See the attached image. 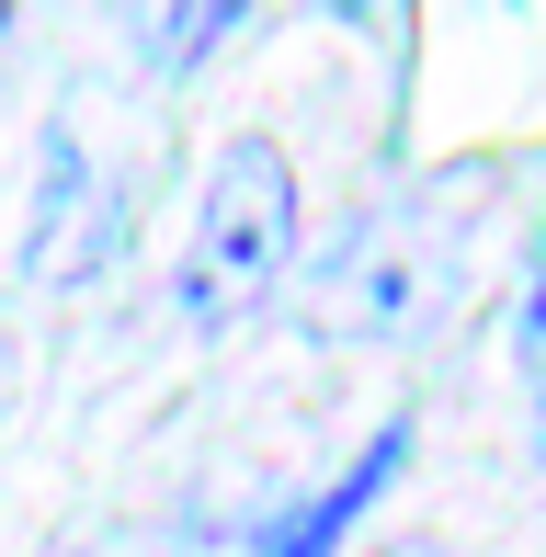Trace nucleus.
Returning a JSON list of instances; mask_svg holds the SVG:
<instances>
[{
    "mask_svg": "<svg viewBox=\"0 0 546 557\" xmlns=\"http://www.w3.org/2000/svg\"><path fill=\"white\" fill-rule=\"evenodd\" d=\"M456 262H467L456 194H399L319 250V273L296 285V319H308V342H399L467 285Z\"/></svg>",
    "mask_w": 546,
    "mask_h": 557,
    "instance_id": "1",
    "label": "nucleus"
},
{
    "mask_svg": "<svg viewBox=\"0 0 546 557\" xmlns=\"http://www.w3.org/2000/svg\"><path fill=\"white\" fill-rule=\"evenodd\" d=\"M296 273V160L273 137H228L206 171V206H194V250H183V319L194 331H228L239 308H262Z\"/></svg>",
    "mask_w": 546,
    "mask_h": 557,
    "instance_id": "2",
    "label": "nucleus"
},
{
    "mask_svg": "<svg viewBox=\"0 0 546 557\" xmlns=\"http://www.w3.org/2000/svg\"><path fill=\"white\" fill-rule=\"evenodd\" d=\"M399 455H410V421H387V433L364 444L353 467L331 478V490H308L285 523H262V557H342V535H353V523L376 512L387 490H399Z\"/></svg>",
    "mask_w": 546,
    "mask_h": 557,
    "instance_id": "3",
    "label": "nucleus"
},
{
    "mask_svg": "<svg viewBox=\"0 0 546 557\" xmlns=\"http://www.w3.org/2000/svg\"><path fill=\"white\" fill-rule=\"evenodd\" d=\"M524 364L546 375V227H535V273H524Z\"/></svg>",
    "mask_w": 546,
    "mask_h": 557,
    "instance_id": "4",
    "label": "nucleus"
},
{
    "mask_svg": "<svg viewBox=\"0 0 546 557\" xmlns=\"http://www.w3.org/2000/svg\"><path fill=\"white\" fill-rule=\"evenodd\" d=\"M535 444H546V398H535Z\"/></svg>",
    "mask_w": 546,
    "mask_h": 557,
    "instance_id": "5",
    "label": "nucleus"
},
{
    "mask_svg": "<svg viewBox=\"0 0 546 557\" xmlns=\"http://www.w3.org/2000/svg\"><path fill=\"white\" fill-rule=\"evenodd\" d=\"M399 557H410V546H399Z\"/></svg>",
    "mask_w": 546,
    "mask_h": 557,
    "instance_id": "6",
    "label": "nucleus"
}]
</instances>
